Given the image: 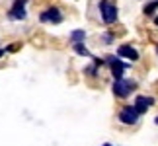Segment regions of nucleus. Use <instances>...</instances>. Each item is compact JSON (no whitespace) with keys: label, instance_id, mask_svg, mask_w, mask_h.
<instances>
[{"label":"nucleus","instance_id":"nucleus-12","mask_svg":"<svg viewBox=\"0 0 158 146\" xmlns=\"http://www.w3.org/2000/svg\"><path fill=\"white\" fill-rule=\"evenodd\" d=\"M2 55H4V51H2V49H0V57H2Z\"/></svg>","mask_w":158,"mask_h":146},{"label":"nucleus","instance_id":"nucleus-13","mask_svg":"<svg viewBox=\"0 0 158 146\" xmlns=\"http://www.w3.org/2000/svg\"><path fill=\"white\" fill-rule=\"evenodd\" d=\"M154 22H156V26H158V16H156V20H154Z\"/></svg>","mask_w":158,"mask_h":146},{"label":"nucleus","instance_id":"nucleus-1","mask_svg":"<svg viewBox=\"0 0 158 146\" xmlns=\"http://www.w3.org/2000/svg\"><path fill=\"white\" fill-rule=\"evenodd\" d=\"M100 12H102V18H104L106 23L115 22V18H117V6H115L111 0H102L100 2Z\"/></svg>","mask_w":158,"mask_h":146},{"label":"nucleus","instance_id":"nucleus-8","mask_svg":"<svg viewBox=\"0 0 158 146\" xmlns=\"http://www.w3.org/2000/svg\"><path fill=\"white\" fill-rule=\"evenodd\" d=\"M117 55H119V57H125V59H131V60H137L139 59V53L131 45H121L117 49Z\"/></svg>","mask_w":158,"mask_h":146},{"label":"nucleus","instance_id":"nucleus-15","mask_svg":"<svg viewBox=\"0 0 158 146\" xmlns=\"http://www.w3.org/2000/svg\"><path fill=\"white\" fill-rule=\"evenodd\" d=\"M104 146H111V144H104Z\"/></svg>","mask_w":158,"mask_h":146},{"label":"nucleus","instance_id":"nucleus-3","mask_svg":"<svg viewBox=\"0 0 158 146\" xmlns=\"http://www.w3.org/2000/svg\"><path fill=\"white\" fill-rule=\"evenodd\" d=\"M107 63H109V66H111V74L115 76V80H121V78H123V72L127 70V66H129V64L121 63L119 59H113V57H109Z\"/></svg>","mask_w":158,"mask_h":146},{"label":"nucleus","instance_id":"nucleus-11","mask_svg":"<svg viewBox=\"0 0 158 146\" xmlns=\"http://www.w3.org/2000/svg\"><path fill=\"white\" fill-rule=\"evenodd\" d=\"M156 8H158V0H154V2H150V4L144 6V14H152Z\"/></svg>","mask_w":158,"mask_h":146},{"label":"nucleus","instance_id":"nucleus-2","mask_svg":"<svg viewBox=\"0 0 158 146\" xmlns=\"http://www.w3.org/2000/svg\"><path fill=\"white\" fill-rule=\"evenodd\" d=\"M131 90H135V82H129V80L121 78V80H115V84H113V94L117 97H127Z\"/></svg>","mask_w":158,"mask_h":146},{"label":"nucleus","instance_id":"nucleus-9","mask_svg":"<svg viewBox=\"0 0 158 146\" xmlns=\"http://www.w3.org/2000/svg\"><path fill=\"white\" fill-rule=\"evenodd\" d=\"M70 37H72V41H74V43H82L84 37H86V33H84L82 29H76V31H72Z\"/></svg>","mask_w":158,"mask_h":146},{"label":"nucleus","instance_id":"nucleus-6","mask_svg":"<svg viewBox=\"0 0 158 146\" xmlns=\"http://www.w3.org/2000/svg\"><path fill=\"white\" fill-rule=\"evenodd\" d=\"M152 103H154L152 97H143V95H139L137 99H135V105H133V109H135V111L141 115V113H147V109L152 105Z\"/></svg>","mask_w":158,"mask_h":146},{"label":"nucleus","instance_id":"nucleus-5","mask_svg":"<svg viewBox=\"0 0 158 146\" xmlns=\"http://www.w3.org/2000/svg\"><path fill=\"white\" fill-rule=\"evenodd\" d=\"M10 18H14V20H23L26 18V0H16L10 10Z\"/></svg>","mask_w":158,"mask_h":146},{"label":"nucleus","instance_id":"nucleus-4","mask_svg":"<svg viewBox=\"0 0 158 146\" xmlns=\"http://www.w3.org/2000/svg\"><path fill=\"white\" fill-rule=\"evenodd\" d=\"M119 121H121V123H125V125H135L137 121H139V113L133 107H123V109H121V113H119Z\"/></svg>","mask_w":158,"mask_h":146},{"label":"nucleus","instance_id":"nucleus-10","mask_svg":"<svg viewBox=\"0 0 158 146\" xmlns=\"http://www.w3.org/2000/svg\"><path fill=\"white\" fill-rule=\"evenodd\" d=\"M74 51L78 53V55H82V57H90V51L86 47H84L82 43H74Z\"/></svg>","mask_w":158,"mask_h":146},{"label":"nucleus","instance_id":"nucleus-14","mask_svg":"<svg viewBox=\"0 0 158 146\" xmlns=\"http://www.w3.org/2000/svg\"><path fill=\"white\" fill-rule=\"evenodd\" d=\"M154 123H156V125H158V117H156V119H154Z\"/></svg>","mask_w":158,"mask_h":146},{"label":"nucleus","instance_id":"nucleus-7","mask_svg":"<svg viewBox=\"0 0 158 146\" xmlns=\"http://www.w3.org/2000/svg\"><path fill=\"white\" fill-rule=\"evenodd\" d=\"M41 22H51V23H60L63 22V16H60L59 8H49L47 12L41 14Z\"/></svg>","mask_w":158,"mask_h":146}]
</instances>
